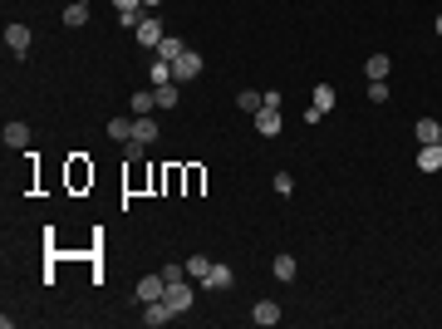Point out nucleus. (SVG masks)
I'll return each instance as SVG.
<instances>
[{
	"instance_id": "1",
	"label": "nucleus",
	"mask_w": 442,
	"mask_h": 329,
	"mask_svg": "<svg viewBox=\"0 0 442 329\" xmlns=\"http://www.w3.org/2000/svg\"><path fill=\"white\" fill-rule=\"evenodd\" d=\"M162 300H168V310H173V314H187V310H192V300H197V290H192V276H182V281H168V295H162Z\"/></svg>"
},
{
	"instance_id": "2",
	"label": "nucleus",
	"mask_w": 442,
	"mask_h": 329,
	"mask_svg": "<svg viewBox=\"0 0 442 329\" xmlns=\"http://www.w3.org/2000/svg\"><path fill=\"white\" fill-rule=\"evenodd\" d=\"M197 74H202V54H197V49H187V54H177V60H173V84L197 79Z\"/></svg>"
},
{
	"instance_id": "3",
	"label": "nucleus",
	"mask_w": 442,
	"mask_h": 329,
	"mask_svg": "<svg viewBox=\"0 0 442 329\" xmlns=\"http://www.w3.org/2000/svg\"><path fill=\"white\" fill-rule=\"evenodd\" d=\"M231 285H236V270H231V265H221V260H211L202 290H231Z\"/></svg>"
},
{
	"instance_id": "4",
	"label": "nucleus",
	"mask_w": 442,
	"mask_h": 329,
	"mask_svg": "<svg viewBox=\"0 0 442 329\" xmlns=\"http://www.w3.org/2000/svg\"><path fill=\"white\" fill-rule=\"evenodd\" d=\"M133 35H138L143 49H157V44H162V25H157V15H143V25H138Z\"/></svg>"
},
{
	"instance_id": "5",
	"label": "nucleus",
	"mask_w": 442,
	"mask_h": 329,
	"mask_svg": "<svg viewBox=\"0 0 442 329\" xmlns=\"http://www.w3.org/2000/svg\"><path fill=\"white\" fill-rule=\"evenodd\" d=\"M162 295H168V281H162V270H157V276H143L138 281V300L148 305V300H162Z\"/></svg>"
},
{
	"instance_id": "6",
	"label": "nucleus",
	"mask_w": 442,
	"mask_h": 329,
	"mask_svg": "<svg viewBox=\"0 0 442 329\" xmlns=\"http://www.w3.org/2000/svg\"><path fill=\"white\" fill-rule=\"evenodd\" d=\"M256 133H260V138H275V133H281V108L265 103L260 114H256Z\"/></svg>"
},
{
	"instance_id": "7",
	"label": "nucleus",
	"mask_w": 442,
	"mask_h": 329,
	"mask_svg": "<svg viewBox=\"0 0 442 329\" xmlns=\"http://www.w3.org/2000/svg\"><path fill=\"white\" fill-rule=\"evenodd\" d=\"M168 319H177V314L168 310V300H148V305H143V324L157 329V324H168Z\"/></svg>"
},
{
	"instance_id": "8",
	"label": "nucleus",
	"mask_w": 442,
	"mask_h": 329,
	"mask_svg": "<svg viewBox=\"0 0 442 329\" xmlns=\"http://www.w3.org/2000/svg\"><path fill=\"white\" fill-rule=\"evenodd\" d=\"M418 168L423 172H437L442 168V143H418Z\"/></svg>"
},
{
	"instance_id": "9",
	"label": "nucleus",
	"mask_w": 442,
	"mask_h": 329,
	"mask_svg": "<svg viewBox=\"0 0 442 329\" xmlns=\"http://www.w3.org/2000/svg\"><path fill=\"white\" fill-rule=\"evenodd\" d=\"M251 319H256L260 329H270V324H281V305H275V300H256V310H251Z\"/></svg>"
},
{
	"instance_id": "10",
	"label": "nucleus",
	"mask_w": 442,
	"mask_h": 329,
	"mask_svg": "<svg viewBox=\"0 0 442 329\" xmlns=\"http://www.w3.org/2000/svg\"><path fill=\"white\" fill-rule=\"evenodd\" d=\"M270 276L281 281V285H290V281H295V256H290V251H281V256L270 260Z\"/></svg>"
},
{
	"instance_id": "11",
	"label": "nucleus",
	"mask_w": 442,
	"mask_h": 329,
	"mask_svg": "<svg viewBox=\"0 0 442 329\" xmlns=\"http://www.w3.org/2000/svg\"><path fill=\"white\" fill-rule=\"evenodd\" d=\"M0 138H6V148H30V123L10 118V123H6V133H0Z\"/></svg>"
},
{
	"instance_id": "12",
	"label": "nucleus",
	"mask_w": 442,
	"mask_h": 329,
	"mask_svg": "<svg viewBox=\"0 0 442 329\" xmlns=\"http://www.w3.org/2000/svg\"><path fill=\"white\" fill-rule=\"evenodd\" d=\"M128 143H143V148H148V143H157V123H152L148 114H138V118H133V138H128Z\"/></svg>"
},
{
	"instance_id": "13",
	"label": "nucleus",
	"mask_w": 442,
	"mask_h": 329,
	"mask_svg": "<svg viewBox=\"0 0 442 329\" xmlns=\"http://www.w3.org/2000/svg\"><path fill=\"white\" fill-rule=\"evenodd\" d=\"M6 44H10V54H25L30 49V25H6Z\"/></svg>"
},
{
	"instance_id": "14",
	"label": "nucleus",
	"mask_w": 442,
	"mask_h": 329,
	"mask_svg": "<svg viewBox=\"0 0 442 329\" xmlns=\"http://www.w3.org/2000/svg\"><path fill=\"white\" fill-rule=\"evenodd\" d=\"M236 108H241V114H251V118H256L260 108H265V94H256V89H241V94H236Z\"/></svg>"
},
{
	"instance_id": "15",
	"label": "nucleus",
	"mask_w": 442,
	"mask_h": 329,
	"mask_svg": "<svg viewBox=\"0 0 442 329\" xmlns=\"http://www.w3.org/2000/svg\"><path fill=\"white\" fill-rule=\"evenodd\" d=\"M152 94H157V108H162V114H173V108L182 103V94H177V84H157Z\"/></svg>"
},
{
	"instance_id": "16",
	"label": "nucleus",
	"mask_w": 442,
	"mask_h": 329,
	"mask_svg": "<svg viewBox=\"0 0 442 329\" xmlns=\"http://www.w3.org/2000/svg\"><path fill=\"white\" fill-rule=\"evenodd\" d=\"M315 108H319V114H329V108H335L339 103V94H335V84H315V98H310Z\"/></svg>"
},
{
	"instance_id": "17",
	"label": "nucleus",
	"mask_w": 442,
	"mask_h": 329,
	"mask_svg": "<svg viewBox=\"0 0 442 329\" xmlns=\"http://www.w3.org/2000/svg\"><path fill=\"white\" fill-rule=\"evenodd\" d=\"M389 69H394L389 54H369V64H364V74H369V79H389Z\"/></svg>"
},
{
	"instance_id": "18",
	"label": "nucleus",
	"mask_w": 442,
	"mask_h": 329,
	"mask_svg": "<svg viewBox=\"0 0 442 329\" xmlns=\"http://www.w3.org/2000/svg\"><path fill=\"white\" fill-rule=\"evenodd\" d=\"M177 54H187V44H182V39H173V35H162V44H157V60H168V64H173Z\"/></svg>"
},
{
	"instance_id": "19",
	"label": "nucleus",
	"mask_w": 442,
	"mask_h": 329,
	"mask_svg": "<svg viewBox=\"0 0 442 329\" xmlns=\"http://www.w3.org/2000/svg\"><path fill=\"white\" fill-rule=\"evenodd\" d=\"M64 25H69V30L89 25V6H84V0H74V6H64Z\"/></svg>"
},
{
	"instance_id": "20",
	"label": "nucleus",
	"mask_w": 442,
	"mask_h": 329,
	"mask_svg": "<svg viewBox=\"0 0 442 329\" xmlns=\"http://www.w3.org/2000/svg\"><path fill=\"white\" fill-rule=\"evenodd\" d=\"M413 133H418V143H437V138H442V123H437V118H418Z\"/></svg>"
},
{
	"instance_id": "21",
	"label": "nucleus",
	"mask_w": 442,
	"mask_h": 329,
	"mask_svg": "<svg viewBox=\"0 0 442 329\" xmlns=\"http://www.w3.org/2000/svg\"><path fill=\"white\" fill-rule=\"evenodd\" d=\"M108 138H114V143H128V138H133V118H108Z\"/></svg>"
},
{
	"instance_id": "22",
	"label": "nucleus",
	"mask_w": 442,
	"mask_h": 329,
	"mask_svg": "<svg viewBox=\"0 0 442 329\" xmlns=\"http://www.w3.org/2000/svg\"><path fill=\"white\" fill-rule=\"evenodd\" d=\"M152 108H157V94L152 89H138L133 94V114H152Z\"/></svg>"
},
{
	"instance_id": "23",
	"label": "nucleus",
	"mask_w": 442,
	"mask_h": 329,
	"mask_svg": "<svg viewBox=\"0 0 442 329\" xmlns=\"http://www.w3.org/2000/svg\"><path fill=\"white\" fill-rule=\"evenodd\" d=\"M206 270H211V260H206V256H187V276H192L197 285L206 281Z\"/></svg>"
},
{
	"instance_id": "24",
	"label": "nucleus",
	"mask_w": 442,
	"mask_h": 329,
	"mask_svg": "<svg viewBox=\"0 0 442 329\" xmlns=\"http://www.w3.org/2000/svg\"><path fill=\"white\" fill-rule=\"evenodd\" d=\"M148 79H152V84H173V64H168V60H152Z\"/></svg>"
},
{
	"instance_id": "25",
	"label": "nucleus",
	"mask_w": 442,
	"mask_h": 329,
	"mask_svg": "<svg viewBox=\"0 0 442 329\" xmlns=\"http://www.w3.org/2000/svg\"><path fill=\"white\" fill-rule=\"evenodd\" d=\"M369 98H373V103H389V84H383V79H369Z\"/></svg>"
},
{
	"instance_id": "26",
	"label": "nucleus",
	"mask_w": 442,
	"mask_h": 329,
	"mask_svg": "<svg viewBox=\"0 0 442 329\" xmlns=\"http://www.w3.org/2000/svg\"><path fill=\"white\" fill-rule=\"evenodd\" d=\"M270 187L281 192V197H290V192H295V177H290V172H275V182H270Z\"/></svg>"
},
{
	"instance_id": "27",
	"label": "nucleus",
	"mask_w": 442,
	"mask_h": 329,
	"mask_svg": "<svg viewBox=\"0 0 442 329\" xmlns=\"http://www.w3.org/2000/svg\"><path fill=\"white\" fill-rule=\"evenodd\" d=\"M143 6H162V0H143Z\"/></svg>"
},
{
	"instance_id": "28",
	"label": "nucleus",
	"mask_w": 442,
	"mask_h": 329,
	"mask_svg": "<svg viewBox=\"0 0 442 329\" xmlns=\"http://www.w3.org/2000/svg\"><path fill=\"white\" fill-rule=\"evenodd\" d=\"M437 35H442V15H437Z\"/></svg>"
},
{
	"instance_id": "29",
	"label": "nucleus",
	"mask_w": 442,
	"mask_h": 329,
	"mask_svg": "<svg viewBox=\"0 0 442 329\" xmlns=\"http://www.w3.org/2000/svg\"><path fill=\"white\" fill-rule=\"evenodd\" d=\"M437 143H442V138H437Z\"/></svg>"
}]
</instances>
